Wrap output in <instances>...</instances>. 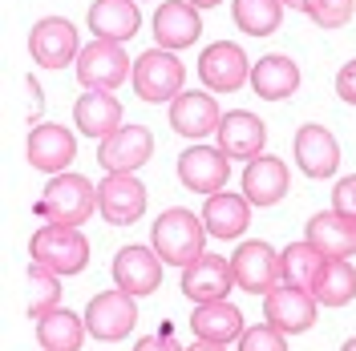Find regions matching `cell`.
Segmentation results:
<instances>
[{
  "mask_svg": "<svg viewBox=\"0 0 356 351\" xmlns=\"http://www.w3.org/2000/svg\"><path fill=\"white\" fill-rule=\"evenodd\" d=\"M150 242H154L158 259L170 266H191L199 263L202 255V242H207V222L199 214H191V210H182V206H170V210H162L158 222L150 226Z\"/></svg>",
  "mask_w": 356,
  "mask_h": 351,
  "instance_id": "6da1fadb",
  "label": "cell"
},
{
  "mask_svg": "<svg viewBox=\"0 0 356 351\" xmlns=\"http://www.w3.org/2000/svg\"><path fill=\"white\" fill-rule=\"evenodd\" d=\"M93 206H97V190H93L89 178L53 174L33 210H37L41 222H53V226H81V222L93 214Z\"/></svg>",
  "mask_w": 356,
  "mask_h": 351,
  "instance_id": "7a4b0ae2",
  "label": "cell"
},
{
  "mask_svg": "<svg viewBox=\"0 0 356 351\" xmlns=\"http://www.w3.org/2000/svg\"><path fill=\"white\" fill-rule=\"evenodd\" d=\"M29 255H33V263L49 266L53 275H77L89 263V242L77 226L44 222L41 230L33 234V242H29Z\"/></svg>",
  "mask_w": 356,
  "mask_h": 351,
  "instance_id": "3957f363",
  "label": "cell"
},
{
  "mask_svg": "<svg viewBox=\"0 0 356 351\" xmlns=\"http://www.w3.org/2000/svg\"><path fill=\"white\" fill-rule=\"evenodd\" d=\"M134 89H138V97L142 101H175L178 93H182V77H186V69L178 61L170 49H150V53H142L138 61H134Z\"/></svg>",
  "mask_w": 356,
  "mask_h": 351,
  "instance_id": "277c9868",
  "label": "cell"
},
{
  "mask_svg": "<svg viewBox=\"0 0 356 351\" xmlns=\"http://www.w3.org/2000/svg\"><path fill=\"white\" fill-rule=\"evenodd\" d=\"M77 81L86 89H118L122 81H126V73H134L130 69V57H126V49L118 41H102V37H93V41L77 53Z\"/></svg>",
  "mask_w": 356,
  "mask_h": 351,
  "instance_id": "5b68a950",
  "label": "cell"
},
{
  "mask_svg": "<svg viewBox=\"0 0 356 351\" xmlns=\"http://www.w3.org/2000/svg\"><path fill=\"white\" fill-rule=\"evenodd\" d=\"M150 154H154V133L146 126H122L110 137H102L97 162L106 174H134L138 166L150 162Z\"/></svg>",
  "mask_w": 356,
  "mask_h": 351,
  "instance_id": "8992f818",
  "label": "cell"
},
{
  "mask_svg": "<svg viewBox=\"0 0 356 351\" xmlns=\"http://www.w3.org/2000/svg\"><path fill=\"white\" fill-rule=\"evenodd\" d=\"M199 77L202 85L215 89V93H235L243 81H251V61L235 41H215L211 49H202Z\"/></svg>",
  "mask_w": 356,
  "mask_h": 351,
  "instance_id": "52a82bcc",
  "label": "cell"
},
{
  "mask_svg": "<svg viewBox=\"0 0 356 351\" xmlns=\"http://www.w3.org/2000/svg\"><path fill=\"white\" fill-rule=\"evenodd\" d=\"M138 323V307H134V295L126 291H102V295H93L86 307V327L93 331V339H126Z\"/></svg>",
  "mask_w": 356,
  "mask_h": 351,
  "instance_id": "ba28073f",
  "label": "cell"
},
{
  "mask_svg": "<svg viewBox=\"0 0 356 351\" xmlns=\"http://www.w3.org/2000/svg\"><path fill=\"white\" fill-rule=\"evenodd\" d=\"M264 319L271 327H280L284 335H300L316 323V295L288 283L271 286L264 295Z\"/></svg>",
  "mask_w": 356,
  "mask_h": 351,
  "instance_id": "9c48e42d",
  "label": "cell"
},
{
  "mask_svg": "<svg viewBox=\"0 0 356 351\" xmlns=\"http://www.w3.org/2000/svg\"><path fill=\"white\" fill-rule=\"evenodd\" d=\"M29 53H33V61L44 69H61L69 61H77V53H81V44H77V28L61 17H44V21L33 24V33H29Z\"/></svg>",
  "mask_w": 356,
  "mask_h": 351,
  "instance_id": "30bf717a",
  "label": "cell"
},
{
  "mask_svg": "<svg viewBox=\"0 0 356 351\" xmlns=\"http://www.w3.org/2000/svg\"><path fill=\"white\" fill-rule=\"evenodd\" d=\"M178 178L186 190L195 194H219L227 190V178H231V157L222 150H211V146H191L186 154L178 157Z\"/></svg>",
  "mask_w": 356,
  "mask_h": 351,
  "instance_id": "8fae6325",
  "label": "cell"
},
{
  "mask_svg": "<svg viewBox=\"0 0 356 351\" xmlns=\"http://www.w3.org/2000/svg\"><path fill=\"white\" fill-rule=\"evenodd\" d=\"M97 210L113 226H130L146 214V186L134 174H106V182L97 186Z\"/></svg>",
  "mask_w": 356,
  "mask_h": 351,
  "instance_id": "7c38bea8",
  "label": "cell"
},
{
  "mask_svg": "<svg viewBox=\"0 0 356 351\" xmlns=\"http://www.w3.org/2000/svg\"><path fill=\"white\" fill-rule=\"evenodd\" d=\"M231 275H235V286L251 295H267L271 286H280V255L267 242H243L231 255Z\"/></svg>",
  "mask_w": 356,
  "mask_h": 351,
  "instance_id": "4fadbf2b",
  "label": "cell"
},
{
  "mask_svg": "<svg viewBox=\"0 0 356 351\" xmlns=\"http://www.w3.org/2000/svg\"><path fill=\"white\" fill-rule=\"evenodd\" d=\"M113 283L126 295H154L158 283H162V259L158 250H146V246H122L113 255Z\"/></svg>",
  "mask_w": 356,
  "mask_h": 351,
  "instance_id": "5bb4252c",
  "label": "cell"
},
{
  "mask_svg": "<svg viewBox=\"0 0 356 351\" xmlns=\"http://www.w3.org/2000/svg\"><path fill=\"white\" fill-rule=\"evenodd\" d=\"M231 286H235V275H231V259H222V255H202L199 263L182 266V295L195 307L227 299Z\"/></svg>",
  "mask_w": 356,
  "mask_h": 351,
  "instance_id": "9a60e30c",
  "label": "cell"
},
{
  "mask_svg": "<svg viewBox=\"0 0 356 351\" xmlns=\"http://www.w3.org/2000/svg\"><path fill=\"white\" fill-rule=\"evenodd\" d=\"M24 157L41 174H65V166L77 157V142L65 126H37L24 142Z\"/></svg>",
  "mask_w": 356,
  "mask_h": 351,
  "instance_id": "2e32d148",
  "label": "cell"
},
{
  "mask_svg": "<svg viewBox=\"0 0 356 351\" xmlns=\"http://www.w3.org/2000/svg\"><path fill=\"white\" fill-rule=\"evenodd\" d=\"M215 137H219V150L231 157V162H251V157H259V150H264L267 130L255 113L231 110V113H222Z\"/></svg>",
  "mask_w": 356,
  "mask_h": 351,
  "instance_id": "e0dca14e",
  "label": "cell"
},
{
  "mask_svg": "<svg viewBox=\"0 0 356 351\" xmlns=\"http://www.w3.org/2000/svg\"><path fill=\"white\" fill-rule=\"evenodd\" d=\"M202 33V21H199V8L191 4V0H166V4H158L154 12V41L158 49H191V44L199 41Z\"/></svg>",
  "mask_w": 356,
  "mask_h": 351,
  "instance_id": "ac0fdd59",
  "label": "cell"
},
{
  "mask_svg": "<svg viewBox=\"0 0 356 351\" xmlns=\"http://www.w3.org/2000/svg\"><path fill=\"white\" fill-rule=\"evenodd\" d=\"M304 239L324 255V259H353L356 255V219H344L336 210L312 214L304 226Z\"/></svg>",
  "mask_w": 356,
  "mask_h": 351,
  "instance_id": "d6986e66",
  "label": "cell"
},
{
  "mask_svg": "<svg viewBox=\"0 0 356 351\" xmlns=\"http://www.w3.org/2000/svg\"><path fill=\"white\" fill-rule=\"evenodd\" d=\"M219 121H222V113L211 93L186 89V93H178L175 101H170V126L182 137H207V133L219 130Z\"/></svg>",
  "mask_w": 356,
  "mask_h": 351,
  "instance_id": "ffe728a7",
  "label": "cell"
},
{
  "mask_svg": "<svg viewBox=\"0 0 356 351\" xmlns=\"http://www.w3.org/2000/svg\"><path fill=\"white\" fill-rule=\"evenodd\" d=\"M291 178H288V166L280 162V157L271 154H259L247 162L243 170V198L251 206H275L280 198L288 194Z\"/></svg>",
  "mask_w": 356,
  "mask_h": 351,
  "instance_id": "44dd1931",
  "label": "cell"
},
{
  "mask_svg": "<svg viewBox=\"0 0 356 351\" xmlns=\"http://www.w3.org/2000/svg\"><path fill=\"white\" fill-rule=\"evenodd\" d=\"M296 162L308 178H332L340 166V146L324 126H300L296 133Z\"/></svg>",
  "mask_w": 356,
  "mask_h": 351,
  "instance_id": "7402d4cb",
  "label": "cell"
},
{
  "mask_svg": "<svg viewBox=\"0 0 356 351\" xmlns=\"http://www.w3.org/2000/svg\"><path fill=\"white\" fill-rule=\"evenodd\" d=\"M73 126L86 137H110L113 130H122V105H118V97H110L106 89H86L73 101Z\"/></svg>",
  "mask_w": 356,
  "mask_h": 351,
  "instance_id": "603a6c76",
  "label": "cell"
},
{
  "mask_svg": "<svg viewBox=\"0 0 356 351\" xmlns=\"http://www.w3.org/2000/svg\"><path fill=\"white\" fill-rule=\"evenodd\" d=\"M142 24L138 0H93L89 4V33L102 41H130Z\"/></svg>",
  "mask_w": 356,
  "mask_h": 351,
  "instance_id": "cb8c5ba5",
  "label": "cell"
},
{
  "mask_svg": "<svg viewBox=\"0 0 356 351\" xmlns=\"http://www.w3.org/2000/svg\"><path fill=\"white\" fill-rule=\"evenodd\" d=\"M251 89L264 101H284V97H291L300 89V65L291 57H284V53H267L251 69Z\"/></svg>",
  "mask_w": 356,
  "mask_h": 351,
  "instance_id": "d4e9b609",
  "label": "cell"
},
{
  "mask_svg": "<svg viewBox=\"0 0 356 351\" xmlns=\"http://www.w3.org/2000/svg\"><path fill=\"white\" fill-rule=\"evenodd\" d=\"M202 222H207V234H215V239H239L247 230V222H251V202L243 194L219 190V194L207 198Z\"/></svg>",
  "mask_w": 356,
  "mask_h": 351,
  "instance_id": "484cf974",
  "label": "cell"
},
{
  "mask_svg": "<svg viewBox=\"0 0 356 351\" xmlns=\"http://www.w3.org/2000/svg\"><path fill=\"white\" fill-rule=\"evenodd\" d=\"M191 327L199 339H211V343H231V339H239L243 335V315L235 303H227V299H215V303H199L195 315H191Z\"/></svg>",
  "mask_w": 356,
  "mask_h": 351,
  "instance_id": "4316f807",
  "label": "cell"
},
{
  "mask_svg": "<svg viewBox=\"0 0 356 351\" xmlns=\"http://www.w3.org/2000/svg\"><path fill=\"white\" fill-rule=\"evenodd\" d=\"M86 319H77L73 311L53 307L49 315L37 319V343L44 351H81V339H86Z\"/></svg>",
  "mask_w": 356,
  "mask_h": 351,
  "instance_id": "83f0119b",
  "label": "cell"
},
{
  "mask_svg": "<svg viewBox=\"0 0 356 351\" xmlns=\"http://www.w3.org/2000/svg\"><path fill=\"white\" fill-rule=\"evenodd\" d=\"M324 255L312 246L308 239L304 242H291L288 250L280 255V283L288 286H300V291H312L316 286V279H320V271H324Z\"/></svg>",
  "mask_w": 356,
  "mask_h": 351,
  "instance_id": "f1b7e54d",
  "label": "cell"
},
{
  "mask_svg": "<svg viewBox=\"0 0 356 351\" xmlns=\"http://www.w3.org/2000/svg\"><path fill=\"white\" fill-rule=\"evenodd\" d=\"M312 295H316V303L320 307H344V303H353L356 299V271L348 259H328L324 271H320V279L312 286Z\"/></svg>",
  "mask_w": 356,
  "mask_h": 351,
  "instance_id": "f546056e",
  "label": "cell"
},
{
  "mask_svg": "<svg viewBox=\"0 0 356 351\" xmlns=\"http://www.w3.org/2000/svg\"><path fill=\"white\" fill-rule=\"evenodd\" d=\"M61 303V275H53L49 266L33 263L24 271V311L33 315V319H41L49 311Z\"/></svg>",
  "mask_w": 356,
  "mask_h": 351,
  "instance_id": "4dcf8cb0",
  "label": "cell"
},
{
  "mask_svg": "<svg viewBox=\"0 0 356 351\" xmlns=\"http://www.w3.org/2000/svg\"><path fill=\"white\" fill-rule=\"evenodd\" d=\"M231 17L247 37H271L284 21V0H235Z\"/></svg>",
  "mask_w": 356,
  "mask_h": 351,
  "instance_id": "1f68e13d",
  "label": "cell"
},
{
  "mask_svg": "<svg viewBox=\"0 0 356 351\" xmlns=\"http://www.w3.org/2000/svg\"><path fill=\"white\" fill-rule=\"evenodd\" d=\"M304 12H308L320 28H344L356 12V0H308Z\"/></svg>",
  "mask_w": 356,
  "mask_h": 351,
  "instance_id": "d6a6232c",
  "label": "cell"
},
{
  "mask_svg": "<svg viewBox=\"0 0 356 351\" xmlns=\"http://www.w3.org/2000/svg\"><path fill=\"white\" fill-rule=\"evenodd\" d=\"M239 351H288V339H284L280 327L259 323V327H251L239 335Z\"/></svg>",
  "mask_w": 356,
  "mask_h": 351,
  "instance_id": "836d02e7",
  "label": "cell"
},
{
  "mask_svg": "<svg viewBox=\"0 0 356 351\" xmlns=\"http://www.w3.org/2000/svg\"><path fill=\"white\" fill-rule=\"evenodd\" d=\"M332 210H336V214H344V219H356V174L336 182V190H332Z\"/></svg>",
  "mask_w": 356,
  "mask_h": 351,
  "instance_id": "e575fe53",
  "label": "cell"
},
{
  "mask_svg": "<svg viewBox=\"0 0 356 351\" xmlns=\"http://www.w3.org/2000/svg\"><path fill=\"white\" fill-rule=\"evenodd\" d=\"M134 351H186L182 343L175 339V331H154V335H146V339H138V348Z\"/></svg>",
  "mask_w": 356,
  "mask_h": 351,
  "instance_id": "d590c367",
  "label": "cell"
},
{
  "mask_svg": "<svg viewBox=\"0 0 356 351\" xmlns=\"http://www.w3.org/2000/svg\"><path fill=\"white\" fill-rule=\"evenodd\" d=\"M336 97L348 101V105H356V57L336 73Z\"/></svg>",
  "mask_w": 356,
  "mask_h": 351,
  "instance_id": "8d00e7d4",
  "label": "cell"
},
{
  "mask_svg": "<svg viewBox=\"0 0 356 351\" xmlns=\"http://www.w3.org/2000/svg\"><path fill=\"white\" fill-rule=\"evenodd\" d=\"M24 93H29V113H24V117H29V121H37V113H41V85H37V81H33V77H24Z\"/></svg>",
  "mask_w": 356,
  "mask_h": 351,
  "instance_id": "74e56055",
  "label": "cell"
},
{
  "mask_svg": "<svg viewBox=\"0 0 356 351\" xmlns=\"http://www.w3.org/2000/svg\"><path fill=\"white\" fill-rule=\"evenodd\" d=\"M186 351H227V343H211V339H199V343H191Z\"/></svg>",
  "mask_w": 356,
  "mask_h": 351,
  "instance_id": "f35d334b",
  "label": "cell"
},
{
  "mask_svg": "<svg viewBox=\"0 0 356 351\" xmlns=\"http://www.w3.org/2000/svg\"><path fill=\"white\" fill-rule=\"evenodd\" d=\"M195 8H215V4H222V0H191Z\"/></svg>",
  "mask_w": 356,
  "mask_h": 351,
  "instance_id": "ab89813d",
  "label": "cell"
},
{
  "mask_svg": "<svg viewBox=\"0 0 356 351\" xmlns=\"http://www.w3.org/2000/svg\"><path fill=\"white\" fill-rule=\"evenodd\" d=\"M284 4H288V8H300V12H304V4H308V0H284Z\"/></svg>",
  "mask_w": 356,
  "mask_h": 351,
  "instance_id": "60d3db41",
  "label": "cell"
},
{
  "mask_svg": "<svg viewBox=\"0 0 356 351\" xmlns=\"http://www.w3.org/2000/svg\"><path fill=\"white\" fill-rule=\"evenodd\" d=\"M340 351H356V335H353V339H348V343H344Z\"/></svg>",
  "mask_w": 356,
  "mask_h": 351,
  "instance_id": "b9f144b4",
  "label": "cell"
}]
</instances>
